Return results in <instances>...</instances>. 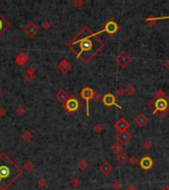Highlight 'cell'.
Instances as JSON below:
<instances>
[{
  "instance_id": "8",
  "label": "cell",
  "mask_w": 169,
  "mask_h": 190,
  "mask_svg": "<svg viewBox=\"0 0 169 190\" xmlns=\"http://www.w3.org/2000/svg\"><path fill=\"white\" fill-rule=\"evenodd\" d=\"M24 32L30 38H35L39 33V27L35 22H30L24 27Z\"/></svg>"
},
{
  "instance_id": "11",
  "label": "cell",
  "mask_w": 169,
  "mask_h": 190,
  "mask_svg": "<svg viewBox=\"0 0 169 190\" xmlns=\"http://www.w3.org/2000/svg\"><path fill=\"white\" fill-rule=\"evenodd\" d=\"M139 166L144 170H149L153 166V160H151V158L149 157V155L140 158L139 160Z\"/></svg>"
},
{
  "instance_id": "29",
  "label": "cell",
  "mask_w": 169,
  "mask_h": 190,
  "mask_svg": "<svg viewBox=\"0 0 169 190\" xmlns=\"http://www.w3.org/2000/svg\"><path fill=\"white\" fill-rule=\"evenodd\" d=\"M16 113L18 114V115H24V114L26 113V108L24 107V106H18V107L16 108Z\"/></svg>"
},
{
  "instance_id": "37",
  "label": "cell",
  "mask_w": 169,
  "mask_h": 190,
  "mask_svg": "<svg viewBox=\"0 0 169 190\" xmlns=\"http://www.w3.org/2000/svg\"><path fill=\"white\" fill-rule=\"evenodd\" d=\"M113 186H114V188H115V190H120L122 188V183L119 180H116L115 182H114Z\"/></svg>"
},
{
  "instance_id": "42",
  "label": "cell",
  "mask_w": 169,
  "mask_h": 190,
  "mask_svg": "<svg viewBox=\"0 0 169 190\" xmlns=\"http://www.w3.org/2000/svg\"><path fill=\"white\" fill-rule=\"evenodd\" d=\"M164 67H165V69H169V59H166V61H164Z\"/></svg>"
},
{
  "instance_id": "34",
  "label": "cell",
  "mask_w": 169,
  "mask_h": 190,
  "mask_svg": "<svg viewBox=\"0 0 169 190\" xmlns=\"http://www.w3.org/2000/svg\"><path fill=\"white\" fill-rule=\"evenodd\" d=\"M36 69L34 66H29L27 69H26V73L27 74H36Z\"/></svg>"
},
{
  "instance_id": "38",
  "label": "cell",
  "mask_w": 169,
  "mask_h": 190,
  "mask_svg": "<svg viewBox=\"0 0 169 190\" xmlns=\"http://www.w3.org/2000/svg\"><path fill=\"white\" fill-rule=\"evenodd\" d=\"M101 99V95L99 92H95L94 91V95H93V100L95 101V102H97V101H99Z\"/></svg>"
},
{
  "instance_id": "15",
  "label": "cell",
  "mask_w": 169,
  "mask_h": 190,
  "mask_svg": "<svg viewBox=\"0 0 169 190\" xmlns=\"http://www.w3.org/2000/svg\"><path fill=\"white\" fill-rule=\"evenodd\" d=\"M69 94L66 92V90L65 89H63V88H61V89H59L58 92H56V99L58 101V102H61V104H63L65 101L68 99L69 98Z\"/></svg>"
},
{
  "instance_id": "28",
  "label": "cell",
  "mask_w": 169,
  "mask_h": 190,
  "mask_svg": "<svg viewBox=\"0 0 169 190\" xmlns=\"http://www.w3.org/2000/svg\"><path fill=\"white\" fill-rule=\"evenodd\" d=\"M142 147H144V149L146 150H150V149L152 148V143H151V141H149V140L144 141V144H142Z\"/></svg>"
},
{
  "instance_id": "44",
  "label": "cell",
  "mask_w": 169,
  "mask_h": 190,
  "mask_svg": "<svg viewBox=\"0 0 169 190\" xmlns=\"http://www.w3.org/2000/svg\"><path fill=\"white\" fill-rule=\"evenodd\" d=\"M1 93H2V91H1V89H0V95H1Z\"/></svg>"
},
{
  "instance_id": "25",
  "label": "cell",
  "mask_w": 169,
  "mask_h": 190,
  "mask_svg": "<svg viewBox=\"0 0 169 190\" xmlns=\"http://www.w3.org/2000/svg\"><path fill=\"white\" fill-rule=\"evenodd\" d=\"M126 93H128L130 96H132L136 93V87H134V85H129V86H127Z\"/></svg>"
},
{
  "instance_id": "26",
  "label": "cell",
  "mask_w": 169,
  "mask_h": 190,
  "mask_svg": "<svg viewBox=\"0 0 169 190\" xmlns=\"http://www.w3.org/2000/svg\"><path fill=\"white\" fill-rule=\"evenodd\" d=\"M70 185H71L72 187H78L80 185V183H81V181H80V179L79 178H77V177H73L70 180Z\"/></svg>"
},
{
  "instance_id": "20",
  "label": "cell",
  "mask_w": 169,
  "mask_h": 190,
  "mask_svg": "<svg viewBox=\"0 0 169 190\" xmlns=\"http://www.w3.org/2000/svg\"><path fill=\"white\" fill-rule=\"evenodd\" d=\"M111 150L115 155H119V153L123 152V146H122V144H120V143H115V144L112 146Z\"/></svg>"
},
{
  "instance_id": "32",
  "label": "cell",
  "mask_w": 169,
  "mask_h": 190,
  "mask_svg": "<svg viewBox=\"0 0 169 190\" xmlns=\"http://www.w3.org/2000/svg\"><path fill=\"white\" fill-rule=\"evenodd\" d=\"M48 184V181L46 180V178H40L38 180V185L40 187H45Z\"/></svg>"
},
{
  "instance_id": "23",
  "label": "cell",
  "mask_w": 169,
  "mask_h": 190,
  "mask_svg": "<svg viewBox=\"0 0 169 190\" xmlns=\"http://www.w3.org/2000/svg\"><path fill=\"white\" fill-rule=\"evenodd\" d=\"M34 167H35V165H34V163L32 162V161L29 160V161H26V162H25L24 168L28 171V172H31V171L34 170Z\"/></svg>"
},
{
  "instance_id": "39",
  "label": "cell",
  "mask_w": 169,
  "mask_h": 190,
  "mask_svg": "<svg viewBox=\"0 0 169 190\" xmlns=\"http://www.w3.org/2000/svg\"><path fill=\"white\" fill-rule=\"evenodd\" d=\"M5 114H6V110H5V108L2 107V106H0V118L4 117Z\"/></svg>"
},
{
  "instance_id": "36",
  "label": "cell",
  "mask_w": 169,
  "mask_h": 190,
  "mask_svg": "<svg viewBox=\"0 0 169 190\" xmlns=\"http://www.w3.org/2000/svg\"><path fill=\"white\" fill-rule=\"evenodd\" d=\"M125 93H126V89H124L123 87H119L117 89V95L118 96H123L125 95Z\"/></svg>"
},
{
  "instance_id": "17",
  "label": "cell",
  "mask_w": 169,
  "mask_h": 190,
  "mask_svg": "<svg viewBox=\"0 0 169 190\" xmlns=\"http://www.w3.org/2000/svg\"><path fill=\"white\" fill-rule=\"evenodd\" d=\"M99 170L103 175H109L113 171V165L109 161H104L102 165H100Z\"/></svg>"
},
{
  "instance_id": "9",
  "label": "cell",
  "mask_w": 169,
  "mask_h": 190,
  "mask_svg": "<svg viewBox=\"0 0 169 190\" xmlns=\"http://www.w3.org/2000/svg\"><path fill=\"white\" fill-rule=\"evenodd\" d=\"M116 61L121 67H126L129 64H131L132 58L126 52H121V54L116 58Z\"/></svg>"
},
{
  "instance_id": "21",
  "label": "cell",
  "mask_w": 169,
  "mask_h": 190,
  "mask_svg": "<svg viewBox=\"0 0 169 190\" xmlns=\"http://www.w3.org/2000/svg\"><path fill=\"white\" fill-rule=\"evenodd\" d=\"M22 139L25 141V142H27V143H30L31 141H32L34 139V135H33V133H31L30 131H25L24 133L22 134Z\"/></svg>"
},
{
  "instance_id": "22",
  "label": "cell",
  "mask_w": 169,
  "mask_h": 190,
  "mask_svg": "<svg viewBox=\"0 0 169 190\" xmlns=\"http://www.w3.org/2000/svg\"><path fill=\"white\" fill-rule=\"evenodd\" d=\"M89 166V163L87 162L86 160H84V158H82V160H80L78 161V163H77V167L79 168L80 170H87V167Z\"/></svg>"
},
{
  "instance_id": "24",
  "label": "cell",
  "mask_w": 169,
  "mask_h": 190,
  "mask_svg": "<svg viewBox=\"0 0 169 190\" xmlns=\"http://www.w3.org/2000/svg\"><path fill=\"white\" fill-rule=\"evenodd\" d=\"M144 22H145V24L149 26V27H153V26L156 24V22L154 21L152 16H149V18H146V19L144 20Z\"/></svg>"
},
{
  "instance_id": "6",
  "label": "cell",
  "mask_w": 169,
  "mask_h": 190,
  "mask_svg": "<svg viewBox=\"0 0 169 190\" xmlns=\"http://www.w3.org/2000/svg\"><path fill=\"white\" fill-rule=\"evenodd\" d=\"M119 31V25L118 23L116 22V21L114 20H108L107 22H106L105 26H104V28L101 31L98 32V34H101V33H107L109 35H114V34H116L117 32Z\"/></svg>"
},
{
  "instance_id": "19",
  "label": "cell",
  "mask_w": 169,
  "mask_h": 190,
  "mask_svg": "<svg viewBox=\"0 0 169 190\" xmlns=\"http://www.w3.org/2000/svg\"><path fill=\"white\" fill-rule=\"evenodd\" d=\"M129 155H127L126 153L122 152L121 153H119V155H117V160L120 163H122V165H124V163H126L127 161H129Z\"/></svg>"
},
{
  "instance_id": "35",
  "label": "cell",
  "mask_w": 169,
  "mask_h": 190,
  "mask_svg": "<svg viewBox=\"0 0 169 190\" xmlns=\"http://www.w3.org/2000/svg\"><path fill=\"white\" fill-rule=\"evenodd\" d=\"M25 78L27 79V81L32 82L33 80L36 78V74H27V73H26V75H25Z\"/></svg>"
},
{
  "instance_id": "10",
  "label": "cell",
  "mask_w": 169,
  "mask_h": 190,
  "mask_svg": "<svg viewBox=\"0 0 169 190\" xmlns=\"http://www.w3.org/2000/svg\"><path fill=\"white\" fill-rule=\"evenodd\" d=\"M58 69L59 71H61V73L66 74V73H68L70 70H71L72 66H71L70 61L67 59H62L61 61L58 62Z\"/></svg>"
},
{
  "instance_id": "41",
  "label": "cell",
  "mask_w": 169,
  "mask_h": 190,
  "mask_svg": "<svg viewBox=\"0 0 169 190\" xmlns=\"http://www.w3.org/2000/svg\"><path fill=\"white\" fill-rule=\"evenodd\" d=\"M127 190H137V189L134 184H130V185L128 186V188H127Z\"/></svg>"
},
{
  "instance_id": "43",
  "label": "cell",
  "mask_w": 169,
  "mask_h": 190,
  "mask_svg": "<svg viewBox=\"0 0 169 190\" xmlns=\"http://www.w3.org/2000/svg\"><path fill=\"white\" fill-rule=\"evenodd\" d=\"M160 190H169V186L168 185H165V186H162L161 187Z\"/></svg>"
},
{
  "instance_id": "4",
  "label": "cell",
  "mask_w": 169,
  "mask_h": 190,
  "mask_svg": "<svg viewBox=\"0 0 169 190\" xmlns=\"http://www.w3.org/2000/svg\"><path fill=\"white\" fill-rule=\"evenodd\" d=\"M62 106H63V108L66 110V112H68L69 114H72V115H73V114H75L80 108H81L82 104L75 96L70 95L68 99L62 104Z\"/></svg>"
},
{
  "instance_id": "31",
  "label": "cell",
  "mask_w": 169,
  "mask_h": 190,
  "mask_svg": "<svg viewBox=\"0 0 169 190\" xmlns=\"http://www.w3.org/2000/svg\"><path fill=\"white\" fill-rule=\"evenodd\" d=\"M42 27H43V29L45 30V31H48V30L51 29V23L49 22V21H45V22L42 24Z\"/></svg>"
},
{
  "instance_id": "1",
  "label": "cell",
  "mask_w": 169,
  "mask_h": 190,
  "mask_svg": "<svg viewBox=\"0 0 169 190\" xmlns=\"http://www.w3.org/2000/svg\"><path fill=\"white\" fill-rule=\"evenodd\" d=\"M98 35V32H92L85 26L67 43V47L83 64H89L105 47V43Z\"/></svg>"
},
{
  "instance_id": "27",
  "label": "cell",
  "mask_w": 169,
  "mask_h": 190,
  "mask_svg": "<svg viewBox=\"0 0 169 190\" xmlns=\"http://www.w3.org/2000/svg\"><path fill=\"white\" fill-rule=\"evenodd\" d=\"M93 131H94L96 134H100V133L103 131V126L99 123L95 124L94 127H93Z\"/></svg>"
},
{
  "instance_id": "18",
  "label": "cell",
  "mask_w": 169,
  "mask_h": 190,
  "mask_svg": "<svg viewBox=\"0 0 169 190\" xmlns=\"http://www.w3.org/2000/svg\"><path fill=\"white\" fill-rule=\"evenodd\" d=\"M134 122H136V124L139 127H144L145 125L149 123V119H147V117L144 114H139V115H137L136 117Z\"/></svg>"
},
{
  "instance_id": "40",
  "label": "cell",
  "mask_w": 169,
  "mask_h": 190,
  "mask_svg": "<svg viewBox=\"0 0 169 190\" xmlns=\"http://www.w3.org/2000/svg\"><path fill=\"white\" fill-rule=\"evenodd\" d=\"M155 22H157L158 20H165V19H169V16H161V17H153Z\"/></svg>"
},
{
  "instance_id": "3",
  "label": "cell",
  "mask_w": 169,
  "mask_h": 190,
  "mask_svg": "<svg viewBox=\"0 0 169 190\" xmlns=\"http://www.w3.org/2000/svg\"><path fill=\"white\" fill-rule=\"evenodd\" d=\"M149 107L152 110L153 114L162 118L169 112V97L162 90H158L153 99L149 101Z\"/></svg>"
},
{
  "instance_id": "5",
  "label": "cell",
  "mask_w": 169,
  "mask_h": 190,
  "mask_svg": "<svg viewBox=\"0 0 169 190\" xmlns=\"http://www.w3.org/2000/svg\"><path fill=\"white\" fill-rule=\"evenodd\" d=\"M93 95H94V90L89 86H85L82 88V90L80 91V96L82 99L85 100L86 102V114L87 116H89V102L90 100L93 99Z\"/></svg>"
},
{
  "instance_id": "2",
  "label": "cell",
  "mask_w": 169,
  "mask_h": 190,
  "mask_svg": "<svg viewBox=\"0 0 169 190\" xmlns=\"http://www.w3.org/2000/svg\"><path fill=\"white\" fill-rule=\"evenodd\" d=\"M23 174L20 166L9 157L8 153H0V190H7Z\"/></svg>"
},
{
  "instance_id": "12",
  "label": "cell",
  "mask_w": 169,
  "mask_h": 190,
  "mask_svg": "<svg viewBox=\"0 0 169 190\" xmlns=\"http://www.w3.org/2000/svg\"><path fill=\"white\" fill-rule=\"evenodd\" d=\"M115 128L119 133H122L125 131H128V129L130 128V124L125 118H120L115 123Z\"/></svg>"
},
{
  "instance_id": "14",
  "label": "cell",
  "mask_w": 169,
  "mask_h": 190,
  "mask_svg": "<svg viewBox=\"0 0 169 190\" xmlns=\"http://www.w3.org/2000/svg\"><path fill=\"white\" fill-rule=\"evenodd\" d=\"M10 28V22L0 13V37Z\"/></svg>"
},
{
  "instance_id": "33",
  "label": "cell",
  "mask_w": 169,
  "mask_h": 190,
  "mask_svg": "<svg viewBox=\"0 0 169 190\" xmlns=\"http://www.w3.org/2000/svg\"><path fill=\"white\" fill-rule=\"evenodd\" d=\"M83 4H84L83 0H73V5L77 8H80L81 6H83Z\"/></svg>"
},
{
  "instance_id": "16",
  "label": "cell",
  "mask_w": 169,
  "mask_h": 190,
  "mask_svg": "<svg viewBox=\"0 0 169 190\" xmlns=\"http://www.w3.org/2000/svg\"><path fill=\"white\" fill-rule=\"evenodd\" d=\"M15 61L19 66H23L24 64H27L29 61V56L27 54H25L24 52H21V53L18 54V56L15 59Z\"/></svg>"
},
{
  "instance_id": "30",
  "label": "cell",
  "mask_w": 169,
  "mask_h": 190,
  "mask_svg": "<svg viewBox=\"0 0 169 190\" xmlns=\"http://www.w3.org/2000/svg\"><path fill=\"white\" fill-rule=\"evenodd\" d=\"M129 161L131 165H137V163H139V158H137L136 155H132V157L129 158Z\"/></svg>"
},
{
  "instance_id": "13",
  "label": "cell",
  "mask_w": 169,
  "mask_h": 190,
  "mask_svg": "<svg viewBox=\"0 0 169 190\" xmlns=\"http://www.w3.org/2000/svg\"><path fill=\"white\" fill-rule=\"evenodd\" d=\"M132 134L128 131H125L122 133H119L118 136H117V139H118L120 144H123V145H128L132 140Z\"/></svg>"
},
{
  "instance_id": "7",
  "label": "cell",
  "mask_w": 169,
  "mask_h": 190,
  "mask_svg": "<svg viewBox=\"0 0 169 190\" xmlns=\"http://www.w3.org/2000/svg\"><path fill=\"white\" fill-rule=\"evenodd\" d=\"M102 102L105 106L107 107H111V106H117L118 108L122 109L121 106L117 103V99L115 97V95H113L112 93H106L102 98Z\"/></svg>"
}]
</instances>
